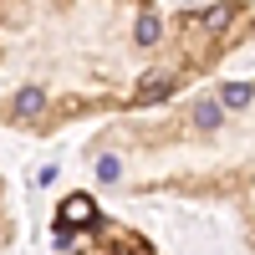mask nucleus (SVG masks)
<instances>
[{
	"label": "nucleus",
	"mask_w": 255,
	"mask_h": 255,
	"mask_svg": "<svg viewBox=\"0 0 255 255\" xmlns=\"http://www.w3.org/2000/svg\"><path fill=\"white\" fill-rule=\"evenodd\" d=\"M184 128H194L199 143L215 148V158L199 163L184 189L204 199H230L240 209L245 240L255 245V82H230L215 97L194 102Z\"/></svg>",
	"instance_id": "1"
},
{
	"label": "nucleus",
	"mask_w": 255,
	"mask_h": 255,
	"mask_svg": "<svg viewBox=\"0 0 255 255\" xmlns=\"http://www.w3.org/2000/svg\"><path fill=\"white\" fill-rule=\"evenodd\" d=\"M92 199L87 194H72V199H61V225H92Z\"/></svg>",
	"instance_id": "2"
}]
</instances>
